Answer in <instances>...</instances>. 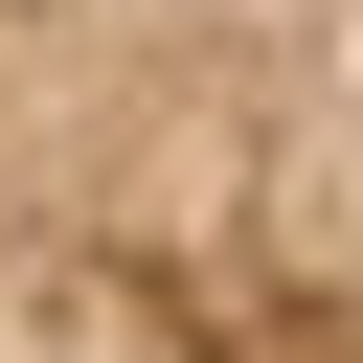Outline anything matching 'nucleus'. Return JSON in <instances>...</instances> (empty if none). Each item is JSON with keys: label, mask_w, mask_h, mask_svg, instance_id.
<instances>
[{"label": "nucleus", "mask_w": 363, "mask_h": 363, "mask_svg": "<svg viewBox=\"0 0 363 363\" xmlns=\"http://www.w3.org/2000/svg\"><path fill=\"white\" fill-rule=\"evenodd\" d=\"M0 363H363V0H0Z\"/></svg>", "instance_id": "f257e3e1"}]
</instances>
